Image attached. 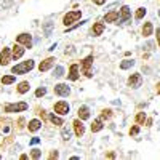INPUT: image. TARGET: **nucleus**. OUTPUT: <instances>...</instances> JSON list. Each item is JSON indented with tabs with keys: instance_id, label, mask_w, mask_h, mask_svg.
I'll return each mask as SVG.
<instances>
[{
	"instance_id": "2eb2a0df",
	"label": "nucleus",
	"mask_w": 160,
	"mask_h": 160,
	"mask_svg": "<svg viewBox=\"0 0 160 160\" xmlns=\"http://www.w3.org/2000/svg\"><path fill=\"white\" fill-rule=\"evenodd\" d=\"M28 128H29L31 133H35V131H38L40 128H42V122L37 120V118H32L31 122H29V125H28Z\"/></svg>"
},
{
	"instance_id": "b1692460",
	"label": "nucleus",
	"mask_w": 160,
	"mask_h": 160,
	"mask_svg": "<svg viewBox=\"0 0 160 160\" xmlns=\"http://www.w3.org/2000/svg\"><path fill=\"white\" fill-rule=\"evenodd\" d=\"M15 80H16L15 75H3V77H2V83H3V85H11Z\"/></svg>"
},
{
	"instance_id": "37998d69",
	"label": "nucleus",
	"mask_w": 160,
	"mask_h": 160,
	"mask_svg": "<svg viewBox=\"0 0 160 160\" xmlns=\"http://www.w3.org/2000/svg\"><path fill=\"white\" fill-rule=\"evenodd\" d=\"M0 158H2V155H0Z\"/></svg>"
},
{
	"instance_id": "dca6fc26",
	"label": "nucleus",
	"mask_w": 160,
	"mask_h": 160,
	"mask_svg": "<svg viewBox=\"0 0 160 160\" xmlns=\"http://www.w3.org/2000/svg\"><path fill=\"white\" fill-rule=\"evenodd\" d=\"M104 32V24L102 22H95L93 24V28H91V34L95 35V37H98V35H101Z\"/></svg>"
},
{
	"instance_id": "58836bf2",
	"label": "nucleus",
	"mask_w": 160,
	"mask_h": 160,
	"mask_svg": "<svg viewBox=\"0 0 160 160\" xmlns=\"http://www.w3.org/2000/svg\"><path fill=\"white\" fill-rule=\"evenodd\" d=\"M106 157H108V158H114V157H115V154H114V152H109Z\"/></svg>"
},
{
	"instance_id": "423d86ee",
	"label": "nucleus",
	"mask_w": 160,
	"mask_h": 160,
	"mask_svg": "<svg viewBox=\"0 0 160 160\" xmlns=\"http://www.w3.org/2000/svg\"><path fill=\"white\" fill-rule=\"evenodd\" d=\"M69 111H71V108H69L68 101H58L55 104V112L59 114V115H68Z\"/></svg>"
},
{
	"instance_id": "412c9836",
	"label": "nucleus",
	"mask_w": 160,
	"mask_h": 160,
	"mask_svg": "<svg viewBox=\"0 0 160 160\" xmlns=\"http://www.w3.org/2000/svg\"><path fill=\"white\" fill-rule=\"evenodd\" d=\"M152 31H154L152 22H144V26H142V35L149 37V35H152Z\"/></svg>"
},
{
	"instance_id": "e433bc0d",
	"label": "nucleus",
	"mask_w": 160,
	"mask_h": 160,
	"mask_svg": "<svg viewBox=\"0 0 160 160\" xmlns=\"http://www.w3.org/2000/svg\"><path fill=\"white\" fill-rule=\"evenodd\" d=\"M58 155H59V154L55 151V152H51V154H50V158H58Z\"/></svg>"
},
{
	"instance_id": "f8f14e48",
	"label": "nucleus",
	"mask_w": 160,
	"mask_h": 160,
	"mask_svg": "<svg viewBox=\"0 0 160 160\" xmlns=\"http://www.w3.org/2000/svg\"><path fill=\"white\" fill-rule=\"evenodd\" d=\"M11 59V50L10 48H3L2 53H0V64L2 66H7Z\"/></svg>"
},
{
	"instance_id": "7ed1b4c3",
	"label": "nucleus",
	"mask_w": 160,
	"mask_h": 160,
	"mask_svg": "<svg viewBox=\"0 0 160 160\" xmlns=\"http://www.w3.org/2000/svg\"><path fill=\"white\" fill-rule=\"evenodd\" d=\"M28 109H29V104L24 102V101L13 102V104H5L3 106V111L8 112V114H11V112H24V111H28Z\"/></svg>"
},
{
	"instance_id": "a878e982",
	"label": "nucleus",
	"mask_w": 160,
	"mask_h": 160,
	"mask_svg": "<svg viewBox=\"0 0 160 160\" xmlns=\"http://www.w3.org/2000/svg\"><path fill=\"white\" fill-rule=\"evenodd\" d=\"M50 122H51L53 125H64L62 118H59L58 115H50Z\"/></svg>"
},
{
	"instance_id": "9b49d317",
	"label": "nucleus",
	"mask_w": 160,
	"mask_h": 160,
	"mask_svg": "<svg viewBox=\"0 0 160 160\" xmlns=\"http://www.w3.org/2000/svg\"><path fill=\"white\" fill-rule=\"evenodd\" d=\"M55 61H56V59H55V58H53V56H50V58H47V59H43L42 62H40V64H38V71H40V72H47V71H48V69L51 68V66H53V64H55Z\"/></svg>"
},
{
	"instance_id": "aec40b11",
	"label": "nucleus",
	"mask_w": 160,
	"mask_h": 160,
	"mask_svg": "<svg viewBox=\"0 0 160 160\" xmlns=\"http://www.w3.org/2000/svg\"><path fill=\"white\" fill-rule=\"evenodd\" d=\"M102 120L101 118H96V120H93V123H91V131L93 133H98V131H101L102 130Z\"/></svg>"
},
{
	"instance_id": "4be33fe9",
	"label": "nucleus",
	"mask_w": 160,
	"mask_h": 160,
	"mask_svg": "<svg viewBox=\"0 0 160 160\" xmlns=\"http://www.w3.org/2000/svg\"><path fill=\"white\" fill-rule=\"evenodd\" d=\"M29 88H31V85H29V82H21L19 85H18V93L19 95H24V93H28L29 91Z\"/></svg>"
},
{
	"instance_id": "f704fd0d",
	"label": "nucleus",
	"mask_w": 160,
	"mask_h": 160,
	"mask_svg": "<svg viewBox=\"0 0 160 160\" xmlns=\"http://www.w3.org/2000/svg\"><path fill=\"white\" fill-rule=\"evenodd\" d=\"M38 142H40V138H32V139H31V144H32V146H34V144H38Z\"/></svg>"
},
{
	"instance_id": "5701e85b",
	"label": "nucleus",
	"mask_w": 160,
	"mask_h": 160,
	"mask_svg": "<svg viewBox=\"0 0 160 160\" xmlns=\"http://www.w3.org/2000/svg\"><path fill=\"white\" fill-rule=\"evenodd\" d=\"M131 66H135V61H133V59H125V61L120 62V69L125 71V69H130Z\"/></svg>"
},
{
	"instance_id": "0eeeda50",
	"label": "nucleus",
	"mask_w": 160,
	"mask_h": 160,
	"mask_svg": "<svg viewBox=\"0 0 160 160\" xmlns=\"http://www.w3.org/2000/svg\"><path fill=\"white\" fill-rule=\"evenodd\" d=\"M130 18H131V11H130V7L123 5V7H122V10H120V13H118V21H120V24L128 22V21H130ZM118 21H117V22H118Z\"/></svg>"
},
{
	"instance_id": "c756f323",
	"label": "nucleus",
	"mask_w": 160,
	"mask_h": 160,
	"mask_svg": "<svg viewBox=\"0 0 160 160\" xmlns=\"http://www.w3.org/2000/svg\"><path fill=\"white\" fill-rule=\"evenodd\" d=\"M144 15H146V8H138L135 18H136V19H142V18H144Z\"/></svg>"
},
{
	"instance_id": "9d476101",
	"label": "nucleus",
	"mask_w": 160,
	"mask_h": 160,
	"mask_svg": "<svg viewBox=\"0 0 160 160\" xmlns=\"http://www.w3.org/2000/svg\"><path fill=\"white\" fill-rule=\"evenodd\" d=\"M16 43H21V45H24L26 48H31V47H32V37H31L29 34H19V35L16 37Z\"/></svg>"
},
{
	"instance_id": "7c9ffc66",
	"label": "nucleus",
	"mask_w": 160,
	"mask_h": 160,
	"mask_svg": "<svg viewBox=\"0 0 160 160\" xmlns=\"http://www.w3.org/2000/svg\"><path fill=\"white\" fill-rule=\"evenodd\" d=\"M31 157L32 158H40V157H42V151H40V149H32Z\"/></svg>"
},
{
	"instance_id": "473e14b6",
	"label": "nucleus",
	"mask_w": 160,
	"mask_h": 160,
	"mask_svg": "<svg viewBox=\"0 0 160 160\" xmlns=\"http://www.w3.org/2000/svg\"><path fill=\"white\" fill-rule=\"evenodd\" d=\"M138 133H139V127H138V125H135V127H133V128L130 130V135H133V136L138 135Z\"/></svg>"
},
{
	"instance_id": "cd10ccee",
	"label": "nucleus",
	"mask_w": 160,
	"mask_h": 160,
	"mask_svg": "<svg viewBox=\"0 0 160 160\" xmlns=\"http://www.w3.org/2000/svg\"><path fill=\"white\" fill-rule=\"evenodd\" d=\"M112 117V111L111 109H104L102 112H101V120H108V118H111Z\"/></svg>"
},
{
	"instance_id": "6ab92c4d",
	"label": "nucleus",
	"mask_w": 160,
	"mask_h": 160,
	"mask_svg": "<svg viewBox=\"0 0 160 160\" xmlns=\"http://www.w3.org/2000/svg\"><path fill=\"white\" fill-rule=\"evenodd\" d=\"M104 21L106 22H117L118 21V11H115V10L114 11H109L108 15L104 16Z\"/></svg>"
},
{
	"instance_id": "4c0bfd02",
	"label": "nucleus",
	"mask_w": 160,
	"mask_h": 160,
	"mask_svg": "<svg viewBox=\"0 0 160 160\" xmlns=\"http://www.w3.org/2000/svg\"><path fill=\"white\" fill-rule=\"evenodd\" d=\"M157 42H158V47H160V29H157Z\"/></svg>"
},
{
	"instance_id": "6e6552de",
	"label": "nucleus",
	"mask_w": 160,
	"mask_h": 160,
	"mask_svg": "<svg viewBox=\"0 0 160 160\" xmlns=\"http://www.w3.org/2000/svg\"><path fill=\"white\" fill-rule=\"evenodd\" d=\"M55 95L56 96H69L71 95V88L66 85V83H58V85H55Z\"/></svg>"
},
{
	"instance_id": "a19ab883",
	"label": "nucleus",
	"mask_w": 160,
	"mask_h": 160,
	"mask_svg": "<svg viewBox=\"0 0 160 160\" xmlns=\"http://www.w3.org/2000/svg\"><path fill=\"white\" fill-rule=\"evenodd\" d=\"M155 90H157V95H160V82L157 83V87H155Z\"/></svg>"
},
{
	"instance_id": "f3484780",
	"label": "nucleus",
	"mask_w": 160,
	"mask_h": 160,
	"mask_svg": "<svg viewBox=\"0 0 160 160\" xmlns=\"http://www.w3.org/2000/svg\"><path fill=\"white\" fill-rule=\"evenodd\" d=\"M77 114H78V118H80V120H87V118H90V109L87 108V106H80Z\"/></svg>"
},
{
	"instance_id": "20e7f679",
	"label": "nucleus",
	"mask_w": 160,
	"mask_h": 160,
	"mask_svg": "<svg viewBox=\"0 0 160 160\" xmlns=\"http://www.w3.org/2000/svg\"><path fill=\"white\" fill-rule=\"evenodd\" d=\"M80 16H82V11L80 10H75V11H71V13H68V15L64 16V19H62V22L66 24V26H71L72 22H77L78 19H80Z\"/></svg>"
},
{
	"instance_id": "39448f33",
	"label": "nucleus",
	"mask_w": 160,
	"mask_h": 160,
	"mask_svg": "<svg viewBox=\"0 0 160 160\" xmlns=\"http://www.w3.org/2000/svg\"><path fill=\"white\" fill-rule=\"evenodd\" d=\"M91 64H93V55H90V56H87L83 61H82V72L85 74V77H91L93 74H91Z\"/></svg>"
},
{
	"instance_id": "a211bd4d",
	"label": "nucleus",
	"mask_w": 160,
	"mask_h": 160,
	"mask_svg": "<svg viewBox=\"0 0 160 160\" xmlns=\"http://www.w3.org/2000/svg\"><path fill=\"white\" fill-rule=\"evenodd\" d=\"M69 80H72V82H75V80L78 78V64H72L71 69H69Z\"/></svg>"
},
{
	"instance_id": "79ce46f5",
	"label": "nucleus",
	"mask_w": 160,
	"mask_h": 160,
	"mask_svg": "<svg viewBox=\"0 0 160 160\" xmlns=\"http://www.w3.org/2000/svg\"><path fill=\"white\" fill-rule=\"evenodd\" d=\"M158 16H160V10H158Z\"/></svg>"
},
{
	"instance_id": "bb28decb",
	"label": "nucleus",
	"mask_w": 160,
	"mask_h": 160,
	"mask_svg": "<svg viewBox=\"0 0 160 160\" xmlns=\"http://www.w3.org/2000/svg\"><path fill=\"white\" fill-rule=\"evenodd\" d=\"M144 122H146V114L144 112H138L136 114V123L138 125H142Z\"/></svg>"
},
{
	"instance_id": "1a4fd4ad",
	"label": "nucleus",
	"mask_w": 160,
	"mask_h": 160,
	"mask_svg": "<svg viewBox=\"0 0 160 160\" xmlns=\"http://www.w3.org/2000/svg\"><path fill=\"white\" fill-rule=\"evenodd\" d=\"M141 83H142V75L141 74H131L130 75V78H128V85L131 87V88H139L141 87Z\"/></svg>"
},
{
	"instance_id": "ddd939ff",
	"label": "nucleus",
	"mask_w": 160,
	"mask_h": 160,
	"mask_svg": "<svg viewBox=\"0 0 160 160\" xmlns=\"http://www.w3.org/2000/svg\"><path fill=\"white\" fill-rule=\"evenodd\" d=\"M74 130H75V135L80 138V136H83V133H85V127H83V123H82V120L80 118H77V120H74Z\"/></svg>"
},
{
	"instance_id": "4468645a",
	"label": "nucleus",
	"mask_w": 160,
	"mask_h": 160,
	"mask_svg": "<svg viewBox=\"0 0 160 160\" xmlns=\"http://www.w3.org/2000/svg\"><path fill=\"white\" fill-rule=\"evenodd\" d=\"M24 55V48L21 47V43H16L15 47L11 48V58H15V59H19L21 56Z\"/></svg>"
},
{
	"instance_id": "f257e3e1",
	"label": "nucleus",
	"mask_w": 160,
	"mask_h": 160,
	"mask_svg": "<svg viewBox=\"0 0 160 160\" xmlns=\"http://www.w3.org/2000/svg\"><path fill=\"white\" fill-rule=\"evenodd\" d=\"M13 120L11 118H0V149L13 141Z\"/></svg>"
},
{
	"instance_id": "2f4dec72",
	"label": "nucleus",
	"mask_w": 160,
	"mask_h": 160,
	"mask_svg": "<svg viewBox=\"0 0 160 160\" xmlns=\"http://www.w3.org/2000/svg\"><path fill=\"white\" fill-rule=\"evenodd\" d=\"M45 93H47V90H45V88H38V90L35 91V96H37V98H40V96H45Z\"/></svg>"
},
{
	"instance_id": "ea45409f",
	"label": "nucleus",
	"mask_w": 160,
	"mask_h": 160,
	"mask_svg": "<svg viewBox=\"0 0 160 160\" xmlns=\"http://www.w3.org/2000/svg\"><path fill=\"white\" fill-rule=\"evenodd\" d=\"M146 123H148V127H151L152 125V120L151 118H146Z\"/></svg>"
},
{
	"instance_id": "72a5a7b5",
	"label": "nucleus",
	"mask_w": 160,
	"mask_h": 160,
	"mask_svg": "<svg viewBox=\"0 0 160 160\" xmlns=\"http://www.w3.org/2000/svg\"><path fill=\"white\" fill-rule=\"evenodd\" d=\"M85 22H87V21H80V22H77L75 26H72V28H69L68 31H74V29H77V28H78V26H83Z\"/></svg>"
},
{
	"instance_id": "c9c22d12",
	"label": "nucleus",
	"mask_w": 160,
	"mask_h": 160,
	"mask_svg": "<svg viewBox=\"0 0 160 160\" xmlns=\"http://www.w3.org/2000/svg\"><path fill=\"white\" fill-rule=\"evenodd\" d=\"M93 2H95L96 5H104V3H106V0H93Z\"/></svg>"
},
{
	"instance_id": "393cba45",
	"label": "nucleus",
	"mask_w": 160,
	"mask_h": 160,
	"mask_svg": "<svg viewBox=\"0 0 160 160\" xmlns=\"http://www.w3.org/2000/svg\"><path fill=\"white\" fill-rule=\"evenodd\" d=\"M61 136H62L64 141H69V139H71V130H69L68 127H62V130H61Z\"/></svg>"
},
{
	"instance_id": "f03ea898",
	"label": "nucleus",
	"mask_w": 160,
	"mask_h": 160,
	"mask_svg": "<svg viewBox=\"0 0 160 160\" xmlns=\"http://www.w3.org/2000/svg\"><path fill=\"white\" fill-rule=\"evenodd\" d=\"M34 66H35V62L32 59L22 61V62H19L16 66H13V68H11V74H16V75L18 74H28V72H31L34 69Z\"/></svg>"
},
{
	"instance_id": "c85d7f7f",
	"label": "nucleus",
	"mask_w": 160,
	"mask_h": 160,
	"mask_svg": "<svg viewBox=\"0 0 160 160\" xmlns=\"http://www.w3.org/2000/svg\"><path fill=\"white\" fill-rule=\"evenodd\" d=\"M53 75H55L56 78L62 77V75H64V69H62V66H58V68L55 69V74H53Z\"/></svg>"
}]
</instances>
